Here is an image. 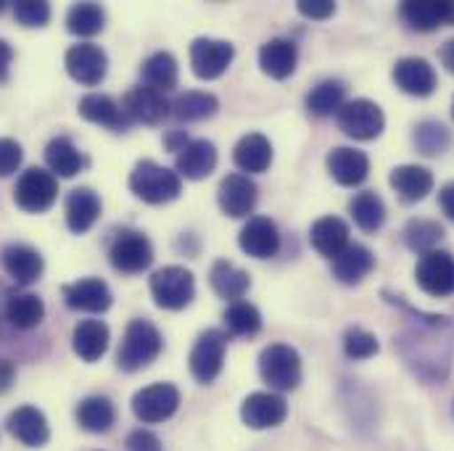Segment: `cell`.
<instances>
[{
    "instance_id": "6da1fadb",
    "label": "cell",
    "mask_w": 454,
    "mask_h": 451,
    "mask_svg": "<svg viewBox=\"0 0 454 451\" xmlns=\"http://www.w3.org/2000/svg\"><path fill=\"white\" fill-rule=\"evenodd\" d=\"M129 191L135 198L145 201V204H169L183 193V180L177 172L143 159L132 167L129 172Z\"/></svg>"
},
{
    "instance_id": "7a4b0ae2",
    "label": "cell",
    "mask_w": 454,
    "mask_h": 451,
    "mask_svg": "<svg viewBox=\"0 0 454 451\" xmlns=\"http://www.w3.org/2000/svg\"><path fill=\"white\" fill-rule=\"evenodd\" d=\"M161 346H164V340L153 323L132 320L119 343L116 364L124 372H137V369L148 367L151 362H156V356L161 354Z\"/></svg>"
},
{
    "instance_id": "3957f363",
    "label": "cell",
    "mask_w": 454,
    "mask_h": 451,
    "mask_svg": "<svg viewBox=\"0 0 454 451\" xmlns=\"http://www.w3.org/2000/svg\"><path fill=\"white\" fill-rule=\"evenodd\" d=\"M259 375L275 391H294L301 383V356L288 343H270L259 354Z\"/></svg>"
},
{
    "instance_id": "277c9868",
    "label": "cell",
    "mask_w": 454,
    "mask_h": 451,
    "mask_svg": "<svg viewBox=\"0 0 454 451\" xmlns=\"http://www.w3.org/2000/svg\"><path fill=\"white\" fill-rule=\"evenodd\" d=\"M151 296L159 309L177 312L185 309L196 296V277L185 267H161L151 275Z\"/></svg>"
},
{
    "instance_id": "5b68a950",
    "label": "cell",
    "mask_w": 454,
    "mask_h": 451,
    "mask_svg": "<svg viewBox=\"0 0 454 451\" xmlns=\"http://www.w3.org/2000/svg\"><path fill=\"white\" fill-rule=\"evenodd\" d=\"M59 198V177L51 175L48 169L40 167H29L27 172H21V177L16 180L13 188V201L21 212L29 214H43L48 212Z\"/></svg>"
},
{
    "instance_id": "8992f818",
    "label": "cell",
    "mask_w": 454,
    "mask_h": 451,
    "mask_svg": "<svg viewBox=\"0 0 454 451\" xmlns=\"http://www.w3.org/2000/svg\"><path fill=\"white\" fill-rule=\"evenodd\" d=\"M340 132L354 137V140H375L386 129V116L383 109L375 101L367 98H354L346 101L336 113Z\"/></svg>"
},
{
    "instance_id": "52a82bcc",
    "label": "cell",
    "mask_w": 454,
    "mask_h": 451,
    "mask_svg": "<svg viewBox=\"0 0 454 451\" xmlns=\"http://www.w3.org/2000/svg\"><path fill=\"white\" fill-rule=\"evenodd\" d=\"M415 283L423 293L434 299L454 296V256L450 251H428L418 259Z\"/></svg>"
},
{
    "instance_id": "ba28073f",
    "label": "cell",
    "mask_w": 454,
    "mask_h": 451,
    "mask_svg": "<svg viewBox=\"0 0 454 451\" xmlns=\"http://www.w3.org/2000/svg\"><path fill=\"white\" fill-rule=\"evenodd\" d=\"M112 267L121 275H137L151 267L153 261V245L151 240L137 229H119L109 245Z\"/></svg>"
},
{
    "instance_id": "9c48e42d",
    "label": "cell",
    "mask_w": 454,
    "mask_h": 451,
    "mask_svg": "<svg viewBox=\"0 0 454 451\" xmlns=\"http://www.w3.org/2000/svg\"><path fill=\"white\" fill-rule=\"evenodd\" d=\"M180 407V391L172 383H153L132 396V412L140 423L156 425L169 420Z\"/></svg>"
},
{
    "instance_id": "30bf717a",
    "label": "cell",
    "mask_w": 454,
    "mask_h": 451,
    "mask_svg": "<svg viewBox=\"0 0 454 451\" xmlns=\"http://www.w3.org/2000/svg\"><path fill=\"white\" fill-rule=\"evenodd\" d=\"M225 348L227 336L223 330H207L196 338L188 362H191V375L201 385H209L220 377V372L225 367Z\"/></svg>"
},
{
    "instance_id": "8fae6325",
    "label": "cell",
    "mask_w": 454,
    "mask_h": 451,
    "mask_svg": "<svg viewBox=\"0 0 454 451\" xmlns=\"http://www.w3.org/2000/svg\"><path fill=\"white\" fill-rule=\"evenodd\" d=\"M64 64H67V72L74 82L80 85H88V88H96L104 82L106 72H109V56L101 45L96 43H80V45H72L64 56Z\"/></svg>"
},
{
    "instance_id": "7c38bea8",
    "label": "cell",
    "mask_w": 454,
    "mask_h": 451,
    "mask_svg": "<svg viewBox=\"0 0 454 451\" xmlns=\"http://www.w3.org/2000/svg\"><path fill=\"white\" fill-rule=\"evenodd\" d=\"M235 58V48L227 40H212V37H196L191 43V66L199 80H220L230 69Z\"/></svg>"
},
{
    "instance_id": "4fadbf2b",
    "label": "cell",
    "mask_w": 454,
    "mask_h": 451,
    "mask_svg": "<svg viewBox=\"0 0 454 451\" xmlns=\"http://www.w3.org/2000/svg\"><path fill=\"white\" fill-rule=\"evenodd\" d=\"M391 77H394V85L402 93L412 96V98H428L439 88L436 69L426 58H420V56H404V58H399L394 64V69H391Z\"/></svg>"
},
{
    "instance_id": "5bb4252c",
    "label": "cell",
    "mask_w": 454,
    "mask_h": 451,
    "mask_svg": "<svg viewBox=\"0 0 454 451\" xmlns=\"http://www.w3.org/2000/svg\"><path fill=\"white\" fill-rule=\"evenodd\" d=\"M240 417L251 431H267L278 428L288 417V404L280 393L275 391H259L243 399L240 404Z\"/></svg>"
},
{
    "instance_id": "9a60e30c",
    "label": "cell",
    "mask_w": 454,
    "mask_h": 451,
    "mask_svg": "<svg viewBox=\"0 0 454 451\" xmlns=\"http://www.w3.org/2000/svg\"><path fill=\"white\" fill-rule=\"evenodd\" d=\"M61 293L69 309L90 312V315H104L114 301L112 288L101 277H82L77 283H67Z\"/></svg>"
},
{
    "instance_id": "2e32d148",
    "label": "cell",
    "mask_w": 454,
    "mask_h": 451,
    "mask_svg": "<svg viewBox=\"0 0 454 451\" xmlns=\"http://www.w3.org/2000/svg\"><path fill=\"white\" fill-rule=\"evenodd\" d=\"M220 209L232 220H243L254 212L256 201H259V188L254 180H248V175L232 172L220 183Z\"/></svg>"
},
{
    "instance_id": "e0dca14e",
    "label": "cell",
    "mask_w": 454,
    "mask_h": 451,
    "mask_svg": "<svg viewBox=\"0 0 454 451\" xmlns=\"http://www.w3.org/2000/svg\"><path fill=\"white\" fill-rule=\"evenodd\" d=\"M0 264L16 285H32L40 280L45 261L37 248L24 243H11L0 251Z\"/></svg>"
},
{
    "instance_id": "ac0fdd59",
    "label": "cell",
    "mask_w": 454,
    "mask_h": 451,
    "mask_svg": "<svg viewBox=\"0 0 454 451\" xmlns=\"http://www.w3.org/2000/svg\"><path fill=\"white\" fill-rule=\"evenodd\" d=\"M121 109L129 116V121H143V124H161L169 113L172 104L167 101V93H159L153 88H135L124 96Z\"/></svg>"
},
{
    "instance_id": "d6986e66",
    "label": "cell",
    "mask_w": 454,
    "mask_h": 451,
    "mask_svg": "<svg viewBox=\"0 0 454 451\" xmlns=\"http://www.w3.org/2000/svg\"><path fill=\"white\" fill-rule=\"evenodd\" d=\"M238 245L251 259H272L280 251L278 225L270 217H251L238 235Z\"/></svg>"
},
{
    "instance_id": "ffe728a7",
    "label": "cell",
    "mask_w": 454,
    "mask_h": 451,
    "mask_svg": "<svg viewBox=\"0 0 454 451\" xmlns=\"http://www.w3.org/2000/svg\"><path fill=\"white\" fill-rule=\"evenodd\" d=\"M8 433L21 441L24 447H32V449H40L48 444L51 439V428H48V420L45 415L37 409V407H19L8 415Z\"/></svg>"
},
{
    "instance_id": "44dd1931",
    "label": "cell",
    "mask_w": 454,
    "mask_h": 451,
    "mask_svg": "<svg viewBox=\"0 0 454 451\" xmlns=\"http://www.w3.org/2000/svg\"><path fill=\"white\" fill-rule=\"evenodd\" d=\"M325 164H328L331 177H333L339 185H343V188H356V185H362V183L367 180V175H370V159H367V153H362V151H356V148H346V145L333 148V151L328 153Z\"/></svg>"
},
{
    "instance_id": "7402d4cb",
    "label": "cell",
    "mask_w": 454,
    "mask_h": 451,
    "mask_svg": "<svg viewBox=\"0 0 454 451\" xmlns=\"http://www.w3.org/2000/svg\"><path fill=\"white\" fill-rule=\"evenodd\" d=\"M299 64V48L294 40L272 37L259 48V66L272 80H288L296 72Z\"/></svg>"
},
{
    "instance_id": "603a6c76",
    "label": "cell",
    "mask_w": 454,
    "mask_h": 451,
    "mask_svg": "<svg viewBox=\"0 0 454 451\" xmlns=\"http://www.w3.org/2000/svg\"><path fill=\"white\" fill-rule=\"evenodd\" d=\"M388 183L404 204H418L434 191V175L420 164H402L391 169Z\"/></svg>"
},
{
    "instance_id": "cb8c5ba5",
    "label": "cell",
    "mask_w": 454,
    "mask_h": 451,
    "mask_svg": "<svg viewBox=\"0 0 454 451\" xmlns=\"http://www.w3.org/2000/svg\"><path fill=\"white\" fill-rule=\"evenodd\" d=\"M217 167V148L212 140H191L180 153H177V175L185 180H204L215 172Z\"/></svg>"
},
{
    "instance_id": "d4e9b609",
    "label": "cell",
    "mask_w": 454,
    "mask_h": 451,
    "mask_svg": "<svg viewBox=\"0 0 454 451\" xmlns=\"http://www.w3.org/2000/svg\"><path fill=\"white\" fill-rule=\"evenodd\" d=\"M67 227L74 235H85L101 217V198L93 188H74L67 196Z\"/></svg>"
},
{
    "instance_id": "484cf974",
    "label": "cell",
    "mask_w": 454,
    "mask_h": 451,
    "mask_svg": "<svg viewBox=\"0 0 454 451\" xmlns=\"http://www.w3.org/2000/svg\"><path fill=\"white\" fill-rule=\"evenodd\" d=\"M232 161H235V167L240 172L262 175L272 164V143L264 135H259V132L243 135L235 143V148H232Z\"/></svg>"
},
{
    "instance_id": "4316f807",
    "label": "cell",
    "mask_w": 454,
    "mask_h": 451,
    "mask_svg": "<svg viewBox=\"0 0 454 451\" xmlns=\"http://www.w3.org/2000/svg\"><path fill=\"white\" fill-rule=\"evenodd\" d=\"M375 269V253L362 243H348V248L333 259V277L343 285H359Z\"/></svg>"
},
{
    "instance_id": "83f0119b",
    "label": "cell",
    "mask_w": 454,
    "mask_h": 451,
    "mask_svg": "<svg viewBox=\"0 0 454 451\" xmlns=\"http://www.w3.org/2000/svg\"><path fill=\"white\" fill-rule=\"evenodd\" d=\"M109 338L112 336H109L106 323H101V320H80L74 325V330H72V348L82 362L93 364L106 354Z\"/></svg>"
},
{
    "instance_id": "f1b7e54d",
    "label": "cell",
    "mask_w": 454,
    "mask_h": 451,
    "mask_svg": "<svg viewBox=\"0 0 454 451\" xmlns=\"http://www.w3.org/2000/svg\"><path fill=\"white\" fill-rule=\"evenodd\" d=\"M77 112H80L82 119H88L93 124H101V127H109V129H124V127L132 124L124 109L106 93H88L85 98H80Z\"/></svg>"
},
{
    "instance_id": "f546056e",
    "label": "cell",
    "mask_w": 454,
    "mask_h": 451,
    "mask_svg": "<svg viewBox=\"0 0 454 451\" xmlns=\"http://www.w3.org/2000/svg\"><path fill=\"white\" fill-rule=\"evenodd\" d=\"M309 243L320 256L336 259L348 248V225L340 217H320L309 229Z\"/></svg>"
},
{
    "instance_id": "4dcf8cb0",
    "label": "cell",
    "mask_w": 454,
    "mask_h": 451,
    "mask_svg": "<svg viewBox=\"0 0 454 451\" xmlns=\"http://www.w3.org/2000/svg\"><path fill=\"white\" fill-rule=\"evenodd\" d=\"M45 164H48L51 175L67 177V180H69V177H77V175L82 172L85 156L80 153V148H77L69 137L59 135V137H53V140L45 145Z\"/></svg>"
},
{
    "instance_id": "1f68e13d",
    "label": "cell",
    "mask_w": 454,
    "mask_h": 451,
    "mask_svg": "<svg viewBox=\"0 0 454 451\" xmlns=\"http://www.w3.org/2000/svg\"><path fill=\"white\" fill-rule=\"evenodd\" d=\"M3 315L5 320L16 328V330H32L43 323L45 317V304L40 296L35 293H11L5 299V307H3Z\"/></svg>"
},
{
    "instance_id": "d6a6232c",
    "label": "cell",
    "mask_w": 454,
    "mask_h": 451,
    "mask_svg": "<svg viewBox=\"0 0 454 451\" xmlns=\"http://www.w3.org/2000/svg\"><path fill=\"white\" fill-rule=\"evenodd\" d=\"M209 283L215 288V293L220 299H227V301H240L251 285V277L248 272H243L240 267H235L232 261L227 259H217L212 264V272H209Z\"/></svg>"
},
{
    "instance_id": "836d02e7",
    "label": "cell",
    "mask_w": 454,
    "mask_h": 451,
    "mask_svg": "<svg viewBox=\"0 0 454 451\" xmlns=\"http://www.w3.org/2000/svg\"><path fill=\"white\" fill-rule=\"evenodd\" d=\"M402 21L415 32H434L442 24H447V3L439 0H418V3H402L399 8Z\"/></svg>"
},
{
    "instance_id": "e575fe53",
    "label": "cell",
    "mask_w": 454,
    "mask_h": 451,
    "mask_svg": "<svg viewBox=\"0 0 454 451\" xmlns=\"http://www.w3.org/2000/svg\"><path fill=\"white\" fill-rule=\"evenodd\" d=\"M177 61L172 53L167 51H159L153 56H148L140 66V77H143V85L145 88H153L159 93H167L172 88H177Z\"/></svg>"
},
{
    "instance_id": "d590c367",
    "label": "cell",
    "mask_w": 454,
    "mask_h": 451,
    "mask_svg": "<svg viewBox=\"0 0 454 451\" xmlns=\"http://www.w3.org/2000/svg\"><path fill=\"white\" fill-rule=\"evenodd\" d=\"M77 423L88 433H109L116 423V409L106 396H88L77 404Z\"/></svg>"
},
{
    "instance_id": "8d00e7d4",
    "label": "cell",
    "mask_w": 454,
    "mask_h": 451,
    "mask_svg": "<svg viewBox=\"0 0 454 451\" xmlns=\"http://www.w3.org/2000/svg\"><path fill=\"white\" fill-rule=\"evenodd\" d=\"M348 214L362 232H378L386 222V204L375 191H362L348 201Z\"/></svg>"
},
{
    "instance_id": "74e56055",
    "label": "cell",
    "mask_w": 454,
    "mask_h": 451,
    "mask_svg": "<svg viewBox=\"0 0 454 451\" xmlns=\"http://www.w3.org/2000/svg\"><path fill=\"white\" fill-rule=\"evenodd\" d=\"M217 112H220L217 96L204 93V90H188L172 101V116L180 121H204V119H212Z\"/></svg>"
},
{
    "instance_id": "f35d334b",
    "label": "cell",
    "mask_w": 454,
    "mask_h": 451,
    "mask_svg": "<svg viewBox=\"0 0 454 451\" xmlns=\"http://www.w3.org/2000/svg\"><path fill=\"white\" fill-rule=\"evenodd\" d=\"M106 27V11L98 3H74L67 13V29L77 37H93Z\"/></svg>"
},
{
    "instance_id": "ab89813d",
    "label": "cell",
    "mask_w": 454,
    "mask_h": 451,
    "mask_svg": "<svg viewBox=\"0 0 454 451\" xmlns=\"http://www.w3.org/2000/svg\"><path fill=\"white\" fill-rule=\"evenodd\" d=\"M343 104H346V85L340 80H323L307 96V112L312 113V116L339 113Z\"/></svg>"
},
{
    "instance_id": "60d3db41",
    "label": "cell",
    "mask_w": 454,
    "mask_h": 451,
    "mask_svg": "<svg viewBox=\"0 0 454 451\" xmlns=\"http://www.w3.org/2000/svg\"><path fill=\"white\" fill-rule=\"evenodd\" d=\"M412 140H415V145H418V151L423 156H439V153H444L452 145V132L442 121L426 119V121H420L415 127Z\"/></svg>"
},
{
    "instance_id": "b9f144b4",
    "label": "cell",
    "mask_w": 454,
    "mask_h": 451,
    "mask_svg": "<svg viewBox=\"0 0 454 451\" xmlns=\"http://www.w3.org/2000/svg\"><path fill=\"white\" fill-rule=\"evenodd\" d=\"M442 240H444V227L436 220H410L404 227V243L420 256L428 251H436Z\"/></svg>"
},
{
    "instance_id": "7bdbcfd3",
    "label": "cell",
    "mask_w": 454,
    "mask_h": 451,
    "mask_svg": "<svg viewBox=\"0 0 454 451\" xmlns=\"http://www.w3.org/2000/svg\"><path fill=\"white\" fill-rule=\"evenodd\" d=\"M223 320L232 336H256L262 330V315L248 301H232L225 309Z\"/></svg>"
},
{
    "instance_id": "ee69618b",
    "label": "cell",
    "mask_w": 454,
    "mask_h": 451,
    "mask_svg": "<svg viewBox=\"0 0 454 451\" xmlns=\"http://www.w3.org/2000/svg\"><path fill=\"white\" fill-rule=\"evenodd\" d=\"M380 351V340L375 333L364 330V328H348L343 336V354L351 362H362V359H372Z\"/></svg>"
},
{
    "instance_id": "f6af8a7d",
    "label": "cell",
    "mask_w": 454,
    "mask_h": 451,
    "mask_svg": "<svg viewBox=\"0 0 454 451\" xmlns=\"http://www.w3.org/2000/svg\"><path fill=\"white\" fill-rule=\"evenodd\" d=\"M13 16L21 27H45L51 21V5L43 0H19Z\"/></svg>"
},
{
    "instance_id": "bcb514c9",
    "label": "cell",
    "mask_w": 454,
    "mask_h": 451,
    "mask_svg": "<svg viewBox=\"0 0 454 451\" xmlns=\"http://www.w3.org/2000/svg\"><path fill=\"white\" fill-rule=\"evenodd\" d=\"M24 151L13 137H0V177L13 175L21 167Z\"/></svg>"
},
{
    "instance_id": "7dc6e473",
    "label": "cell",
    "mask_w": 454,
    "mask_h": 451,
    "mask_svg": "<svg viewBox=\"0 0 454 451\" xmlns=\"http://www.w3.org/2000/svg\"><path fill=\"white\" fill-rule=\"evenodd\" d=\"M299 13L315 21H325L336 13V3L333 0H299L296 3Z\"/></svg>"
},
{
    "instance_id": "c3c4849f",
    "label": "cell",
    "mask_w": 454,
    "mask_h": 451,
    "mask_svg": "<svg viewBox=\"0 0 454 451\" xmlns=\"http://www.w3.org/2000/svg\"><path fill=\"white\" fill-rule=\"evenodd\" d=\"M127 451H161V441L151 431H135L127 436Z\"/></svg>"
},
{
    "instance_id": "681fc988",
    "label": "cell",
    "mask_w": 454,
    "mask_h": 451,
    "mask_svg": "<svg viewBox=\"0 0 454 451\" xmlns=\"http://www.w3.org/2000/svg\"><path fill=\"white\" fill-rule=\"evenodd\" d=\"M13 383H16V367H13V362L0 356V396L8 393L13 388Z\"/></svg>"
},
{
    "instance_id": "f907efd6",
    "label": "cell",
    "mask_w": 454,
    "mask_h": 451,
    "mask_svg": "<svg viewBox=\"0 0 454 451\" xmlns=\"http://www.w3.org/2000/svg\"><path fill=\"white\" fill-rule=\"evenodd\" d=\"M11 61H13V48L8 40H0V85L8 82L11 77Z\"/></svg>"
},
{
    "instance_id": "816d5d0a",
    "label": "cell",
    "mask_w": 454,
    "mask_h": 451,
    "mask_svg": "<svg viewBox=\"0 0 454 451\" xmlns=\"http://www.w3.org/2000/svg\"><path fill=\"white\" fill-rule=\"evenodd\" d=\"M439 206H442V212L454 220V183H447L442 191H439Z\"/></svg>"
},
{
    "instance_id": "f5cc1de1",
    "label": "cell",
    "mask_w": 454,
    "mask_h": 451,
    "mask_svg": "<svg viewBox=\"0 0 454 451\" xmlns=\"http://www.w3.org/2000/svg\"><path fill=\"white\" fill-rule=\"evenodd\" d=\"M188 143H191V140H188V135H185L183 129H175V132H169V135L164 137V145H167L169 151H175V153H180Z\"/></svg>"
},
{
    "instance_id": "db71d44e",
    "label": "cell",
    "mask_w": 454,
    "mask_h": 451,
    "mask_svg": "<svg viewBox=\"0 0 454 451\" xmlns=\"http://www.w3.org/2000/svg\"><path fill=\"white\" fill-rule=\"evenodd\" d=\"M439 58H442V64H444V69L454 74V37L452 40H447L444 45H442V51H439Z\"/></svg>"
},
{
    "instance_id": "11a10c76",
    "label": "cell",
    "mask_w": 454,
    "mask_h": 451,
    "mask_svg": "<svg viewBox=\"0 0 454 451\" xmlns=\"http://www.w3.org/2000/svg\"><path fill=\"white\" fill-rule=\"evenodd\" d=\"M447 24H454V3H447Z\"/></svg>"
},
{
    "instance_id": "9f6ffc18",
    "label": "cell",
    "mask_w": 454,
    "mask_h": 451,
    "mask_svg": "<svg viewBox=\"0 0 454 451\" xmlns=\"http://www.w3.org/2000/svg\"><path fill=\"white\" fill-rule=\"evenodd\" d=\"M452 119H454V98H452Z\"/></svg>"
},
{
    "instance_id": "6f0895ef",
    "label": "cell",
    "mask_w": 454,
    "mask_h": 451,
    "mask_svg": "<svg viewBox=\"0 0 454 451\" xmlns=\"http://www.w3.org/2000/svg\"><path fill=\"white\" fill-rule=\"evenodd\" d=\"M3 8H5V3H0V11H3Z\"/></svg>"
}]
</instances>
